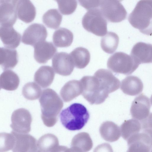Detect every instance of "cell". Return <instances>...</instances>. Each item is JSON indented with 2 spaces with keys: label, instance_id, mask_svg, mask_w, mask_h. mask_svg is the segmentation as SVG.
<instances>
[{
  "label": "cell",
  "instance_id": "obj_7",
  "mask_svg": "<svg viewBox=\"0 0 152 152\" xmlns=\"http://www.w3.org/2000/svg\"><path fill=\"white\" fill-rule=\"evenodd\" d=\"M120 1L101 0L99 9L106 20L118 23L125 19L127 12Z\"/></svg>",
  "mask_w": 152,
  "mask_h": 152
},
{
  "label": "cell",
  "instance_id": "obj_14",
  "mask_svg": "<svg viewBox=\"0 0 152 152\" xmlns=\"http://www.w3.org/2000/svg\"><path fill=\"white\" fill-rule=\"evenodd\" d=\"M34 48V58L40 64L46 63L57 51L56 48L52 42L45 41L37 43Z\"/></svg>",
  "mask_w": 152,
  "mask_h": 152
},
{
  "label": "cell",
  "instance_id": "obj_24",
  "mask_svg": "<svg viewBox=\"0 0 152 152\" xmlns=\"http://www.w3.org/2000/svg\"><path fill=\"white\" fill-rule=\"evenodd\" d=\"M69 55L72 58L75 66L77 68H84L89 62L90 53L87 49L84 48H77L72 51Z\"/></svg>",
  "mask_w": 152,
  "mask_h": 152
},
{
  "label": "cell",
  "instance_id": "obj_30",
  "mask_svg": "<svg viewBox=\"0 0 152 152\" xmlns=\"http://www.w3.org/2000/svg\"><path fill=\"white\" fill-rule=\"evenodd\" d=\"M15 142L14 136L11 133H0V152H6L12 150Z\"/></svg>",
  "mask_w": 152,
  "mask_h": 152
},
{
  "label": "cell",
  "instance_id": "obj_29",
  "mask_svg": "<svg viewBox=\"0 0 152 152\" xmlns=\"http://www.w3.org/2000/svg\"><path fill=\"white\" fill-rule=\"evenodd\" d=\"M42 90L40 86L34 82H29L23 86L22 93L27 99L33 100L38 99L40 96Z\"/></svg>",
  "mask_w": 152,
  "mask_h": 152
},
{
  "label": "cell",
  "instance_id": "obj_13",
  "mask_svg": "<svg viewBox=\"0 0 152 152\" xmlns=\"http://www.w3.org/2000/svg\"><path fill=\"white\" fill-rule=\"evenodd\" d=\"M17 0H0V25L13 26L17 19Z\"/></svg>",
  "mask_w": 152,
  "mask_h": 152
},
{
  "label": "cell",
  "instance_id": "obj_5",
  "mask_svg": "<svg viewBox=\"0 0 152 152\" xmlns=\"http://www.w3.org/2000/svg\"><path fill=\"white\" fill-rule=\"evenodd\" d=\"M139 64L131 55L121 52H117L109 58L108 68L113 72L128 75L138 67Z\"/></svg>",
  "mask_w": 152,
  "mask_h": 152
},
{
  "label": "cell",
  "instance_id": "obj_12",
  "mask_svg": "<svg viewBox=\"0 0 152 152\" xmlns=\"http://www.w3.org/2000/svg\"><path fill=\"white\" fill-rule=\"evenodd\" d=\"M151 101L143 94L135 98L132 102L130 109L133 118L139 120L147 119L150 117Z\"/></svg>",
  "mask_w": 152,
  "mask_h": 152
},
{
  "label": "cell",
  "instance_id": "obj_4",
  "mask_svg": "<svg viewBox=\"0 0 152 152\" xmlns=\"http://www.w3.org/2000/svg\"><path fill=\"white\" fill-rule=\"evenodd\" d=\"M82 85V94L91 104H99L103 103L109 93L102 82L98 78L86 76L80 80Z\"/></svg>",
  "mask_w": 152,
  "mask_h": 152
},
{
  "label": "cell",
  "instance_id": "obj_9",
  "mask_svg": "<svg viewBox=\"0 0 152 152\" xmlns=\"http://www.w3.org/2000/svg\"><path fill=\"white\" fill-rule=\"evenodd\" d=\"M47 35L46 28L43 25L34 23L25 30L22 42L24 44L34 46L37 43L45 41Z\"/></svg>",
  "mask_w": 152,
  "mask_h": 152
},
{
  "label": "cell",
  "instance_id": "obj_17",
  "mask_svg": "<svg viewBox=\"0 0 152 152\" xmlns=\"http://www.w3.org/2000/svg\"><path fill=\"white\" fill-rule=\"evenodd\" d=\"M16 10L18 18L26 23L31 22L35 17V7L29 0H17Z\"/></svg>",
  "mask_w": 152,
  "mask_h": 152
},
{
  "label": "cell",
  "instance_id": "obj_8",
  "mask_svg": "<svg viewBox=\"0 0 152 152\" xmlns=\"http://www.w3.org/2000/svg\"><path fill=\"white\" fill-rule=\"evenodd\" d=\"M10 127L12 131L20 134H27L31 131L32 118L27 110L20 108L15 110L12 113Z\"/></svg>",
  "mask_w": 152,
  "mask_h": 152
},
{
  "label": "cell",
  "instance_id": "obj_20",
  "mask_svg": "<svg viewBox=\"0 0 152 152\" xmlns=\"http://www.w3.org/2000/svg\"><path fill=\"white\" fill-rule=\"evenodd\" d=\"M18 62V54L16 50L0 47V65L4 70L13 69Z\"/></svg>",
  "mask_w": 152,
  "mask_h": 152
},
{
  "label": "cell",
  "instance_id": "obj_28",
  "mask_svg": "<svg viewBox=\"0 0 152 152\" xmlns=\"http://www.w3.org/2000/svg\"><path fill=\"white\" fill-rule=\"evenodd\" d=\"M91 141L88 134L85 132L79 133L72 138L71 147L78 149L82 152H86L91 147Z\"/></svg>",
  "mask_w": 152,
  "mask_h": 152
},
{
  "label": "cell",
  "instance_id": "obj_33",
  "mask_svg": "<svg viewBox=\"0 0 152 152\" xmlns=\"http://www.w3.org/2000/svg\"><path fill=\"white\" fill-rule=\"evenodd\" d=\"M68 148L65 146L58 145L51 152H66Z\"/></svg>",
  "mask_w": 152,
  "mask_h": 152
},
{
  "label": "cell",
  "instance_id": "obj_1",
  "mask_svg": "<svg viewBox=\"0 0 152 152\" xmlns=\"http://www.w3.org/2000/svg\"><path fill=\"white\" fill-rule=\"evenodd\" d=\"M39 102L43 123L47 127L53 126L57 121L58 115L63 106L62 101L54 91L47 88L42 91Z\"/></svg>",
  "mask_w": 152,
  "mask_h": 152
},
{
  "label": "cell",
  "instance_id": "obj_11",
  "mask_svg": "<svg viewBox=\"0 0 152 152\" xmlns=\"http://www.w3.org/2000/svg\"><path fill=\"white\" fill-rule=\"evenodd\" d=\"M52 66L56 73L64 76L70 75L75 66L69 54L64 52L58 53L54 55L52 59Z\"/></svg>",
  "mask_w": 152,
  "mask_h": 152
},
{
  "label": "cell",
  "instance_id": "obj_15",
  "mask_svg": "<svg viewBox=\"0 0 152 152\" xmlns=\"http://www.w3.org/2000/svg\"><path fill=\"white\" fill-rule=\"evenodd\" d=\"M131 56L139 64L151 63V44L142 42L137 43L132 50Z\"/></svg>",
  "mask_w": 152,
  "mask_h": 152
},
{
  "label": "cell",
  "instance_id": "obj_35",
  "mask_svg": "<svg viewBox=\"0 0 152 152\" xmlns=\"http://www.w3.org/2000/svg\"><path fill=\"white\" fill-rule=\"evenodd\" d=\"M1 87H0V89H1Z\"/></svg>",
  "mask_w": 152,
  "mask_h": 152
},
{
  "label": "cell",
  "instance_id": "obj_2",
  "mask_svg": "<svg viewBox=\"0 0 152 152\" xmlns=\"http://www.w3.org/2000/svg\"><path fill=\"white\" fill-rule=\"evenodd\" d=\"M152 0H140L129 16L128 20L134 28L144 34L152 33Z\"/></svg>",
  "mask_w": 152,
  "mask_h": 152
},
{
  "label": "cell",
  "instance_id": "obj_21",
  "mask_svg": "<svg viewBox=\"0 0 152 152\" xmlns=\"http://www.w3.org/2000/svg\"><path fill=\"white\" fill-rule=\"evenodd\" d=\"M53 68L48 66L40 67L35 72L34 81L42 88L49 86L52 83L55 77Z\"/></svg>",
  "mask_w": 152,
  "mask_h": 152
},
{
  "label": "cell",
  "instance_id": "obj_23",
  "mask_svg": "<svg viewBox=\"0 0 152 152\" xmlns=\"http://www.w3.org/2000/svg\"><path fill=\"white\" fill-rule=\"evenodd\" d=\"M73 39L72 33L69 30L61 28L54 32L53 36V42L58 47H67L72 44Z\"/></svg>",
  "mask_w": 152,
  "mask_h": 152
},
{
  "label": "cell",
  "instance_id": "obj_26",
  "mask_svg": "<svg viewBox=\"0 0 152 152\" xmlns=\"http://www.w3.org/2000/svg\"><path fill=\"white\" fill-rule=\"evenodd\" d=\"M101 39V46L103 50L108 54H112L117 49L119 42L118 36L115 33L108 32Z\"/></svg>",
  "mask_w": 152,
  "mask_h": 152
},
{
  "label": "cell",
  "instance_id": "obj_6",
  "mask_svg": "<svg viewBox=\"0 0 152 152\" xmlns=\"http://www.w3.org/2000/svg\"><path fill=\"white\" fill-rule=\"evenodd\" d=\"M83 27L88 31L98 36H104L107 32V22L99 8L90 10L82 20Z\"/></svg>",
  "mask_w": 152,
  "mask_h": 152
},
{
  "label": "cell",
  "instance_id": "obj_18",
  "mask_svg": "<svg viewBox=\"0 0 152 152\" xmlns=\"http://www.w3.org/2000/svg\"><path fill=\"white\" fill-rule=\"evenodd\" d=\"M143 85L141 80L134 76H129L123 80L120 88L124 94L130 96H135L141 92Z\"/></svg>",
  "mask_w": 152,
  "mask_h": 152
},
{
  "label": "cell",
  "instance_id": "obj_25",
  "mask_svg": "<svg viewBox=\"0 0 152 152\" xmlns=\"http://www.w3.org/2000/svg\"><path fill=\"white\" fill-rule=\"evenodd\" d=\"M37 145L40 151L51 152L59 145V141L55 135L48 133L40 137L37 142Z\"/></svg>",
  "mask_w": 152,
  "mask_h": 152
},
{
  "label": "cell",
  "instance_id": "obj_32",
  "mask_svg": "<svg viewBox=\"0 0 152 152\" xmlns=\"http://www.w3.org/2000/svg\"><path fill=\"white\" fill-rule=\"evenodd\" d=\"M100 1L101 0L78 1L80 5L88 10L95 8H99Z\"/></svg>",
  "mask_w": 152,
  "mask_h": 152
},
{
  "label": "cell",
  "instance_id": "obj_34",
  "mask_svg": "<svg viewBox=\"0 0 152 152\" xmlns=\"http://www.w3.org/2000/svg\"><path fill=\"white\" fill-rule=\"evenodd\" d=\"M39 152H42L40 151L39 150Z\"/></svg>",
  "mask_w": 152,
  "mask_h": 152
},
{
  "label": "cell",
  "instance_id": "obj_16",
  "mask_svg": "<svg viewBox=\"0 0 152 152\" xmlns=\"http://www.w3.org/2000/svg\"><path fill=\"white\" fill-rule=\"evenodd\" d=\"M0 38L5 48L15 49L19 45L21 36L13 26H1L0 27Z\"/></svg>",
  "mask_w": 152,
  "mask_h": 152
},
{
  "label": "cell",
  "instance_id": "obj_31",
  "mask_svg": "<svg viewBox=\"0 0 152 152\" xmlns=\"http://www.w3.org/2000/svg\"><path fill=\"white\" fill-rule=\"evenodd\" d=\"M59 10L64 15H69L75 10L77 2L75 0H57Z\"/></svg>",
  "mask_w": 152,
  "mask_h": 152
},
{
  "label": "cell",
  "instance_id": "obj_27",
  "mask_svg": "<svg viewBox=\"0 0 152 152\" xmlns=\"http://www.w3.org/2000/svg\"><path fill=\"white\" fill-rule=\"evenodd\" d=\"M62 19V15L56 9L48 10L43 15L42 21L48 27L56 29L58 28Z\"/></svg>",
  "mask_w": 152,
  "mask_h": 152
},
{
  "label": "cell",
  "instance_id": "obj_10",
  "mask_svg": "<svg viewBox=\"0 0 152 152\" xmlns=\"http://www.w3.org/2000/svg\"><path fill=\"white\" fill-rule=\"evenodd\" d=\"M15 140L13 152H39L36 139L30 134H20L12 131Z\"/></svg>",
  "mask_w": 152,
  "mask_h": 152
},
{
  "label": "cell",
  "instance_id": "obj_22",
  "mask_svg": "<svg viewBox=\"0 0 152 152\" xmlns=\"http://www.w3.org/2000/svg\"><path fill=\"white\" fill-rule=\"evenodd\" d=\"M19 83L18 76L12 70H4L0 75V86L4 89L9 91L15 90Z\"/></svg>",
  "mask_w": 152,
  "mask_h": 152
},
{
  "label": "cell",
  "instance_id": "obj_19",
  "mask_svg": "<svg viewBox=\"0 0 152 152\" xmlns=\"http://www.w3.org/2000/svg\"><path fill=\"white\" fill-rule=\"evenodd\" d=\"M82 92V87L80 81L70 80L64 86L60 92V95L65 102H70L77 97Z\"/></svg>",
  "mask_w": 152,
  "mask_h": 152
},
{
  "label": "cell",
  "instance_id": "obj_3",
  "mask_svg": "<svg viewBox=\"0 0 152 152\" xmlns=\"http://www.w3.org/2000/svg\"><path fill=\"white\" fill-rule=\"evenodd\" d=\"M89 114L82 104L74 103L63 110L60 114L61 121L66 129L71 131L81 129L89 118Z\"/></svg>",
  "mask_w": 152,
  "mask_h": 152
}]
</instances>
